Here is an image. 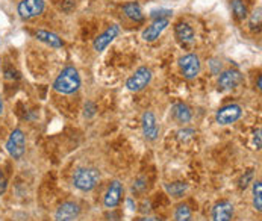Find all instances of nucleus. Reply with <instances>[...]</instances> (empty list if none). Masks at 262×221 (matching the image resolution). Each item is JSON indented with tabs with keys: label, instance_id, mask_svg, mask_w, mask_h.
Masks as SVG:
<instances>
[{
	"label": "nucleus",
	"instance_id": "f257e3e1",
	"mask_svg": "<svg viewBox=\"0 0 262 221\" xmlns=\"http://www.w3.org/2000/svg\"><path fill=\"white\" fill-rule=\"evenodd\" d=\"M79 88H80V76L79 72L72 65L62 69V72L53 80V90L59 94H66V96L75 94Z\"/></svg>",
	"mask_w": 262,
	"mask_h": 221
},
{
	"label": "nucleus",
	"instance_id": "f03ea898",
	"mask_svg": "<svg viewBox=\"0 0 262 221\" xmlns=\"http://www.w3.org/2000/svg\"><path fill=\"white\" fill-rule=\"evenodd\" d=\"M100 182V173L93 167H82L77 168L73 174V185L79 191H91Z\"/></svg>",
	"mask_w": 262,
	"mask_h": 221
},
{
	"label": "nucleus",
	"instance_id": "7ed1b4c3",
	"mask_svg": "<svg viewBox=\"0 0 262 221\" xmlns=\"http://www.w3.org/2000/svg\"><path fill=\"white\" fill-rule=\"evenodd\" d=\"M153 79V73L149 67H140L137 69L134 73L130 74L126 80V88L132 93H140L143 91L146 86H149V83Z\"/></svg>",
	"mask_w": 262,
	"mask_h": 221
},
{
	"label": "nucleus",
	"instance_id": "20e7f679",
	"mask_svg": "<svg viewBox=\"0 0 262 221\" xmlns=\"http://www.w3.org/2000/svg\"><path fill=\"white\" fill-rule=\"evenodd\" d=\"M178 65H179V70H181L182 76H184L187 80L195 79V77L200 74V70H202L200 58H199V55H195V53H187V55L181 56V58L178 59Z\"/></svg>",
	"mask_w": 262,
	"mask_h": 221
},
{
	"label": "nucleus",
	"instance_id": "39448f33",
	"mask_svg": "<svg viewBox=\"0 0 262 221\" xmlns=\"http://www.w3.org/2000/svg\"><path fill=\"white\" fill-rule=\"evenodd\" d=\"M46 9L44 0H21L17 6V14L21 20H31L41 15Z\"/></svg>",
	"mask_w": 262,
	"mask_h": 221
},
{
	"label": "nucleus",
	"instance_id": "423d86ee",
	"mask_svg": "<svg viewBox=\"0 0 262 221\" xmlns=\"http://www.w3.org/2000/svg\"><path fill=\"white\" fill-rule=\"evenodd\" d=\"M25 147H26V138L21 129H14L6 141V151L9 153L11 158L20 159L25 154Z\"/></svg>",
	"mask_w": 262,
	"mask_h": 221
},
{
	"label": "nucleus",
	"instance_id": "0eeeda50",
	"mask_svg": "<svg viewBox=\"0 0 262 221\" xmlns=\"http://www.w3.org/2000/svg\"><path fill=\"white\" fill-rule=\"evenodd\" d=\"M243 117V108L236 103H229L222 106L220 109L215 112V121L220 126H229L236 123Z\"/></svg>",
	"mask_w": 262,
	"mask_h": 221
},
{
	"label": "nucleus",
	"instance_id": "6e6552de",
	"mask_svg": "<svg viewBox=\"0 0 262 221\" xmlns=\"http://www.w3.org/2000/svg\"><path fill=\"white\" fill-rule=\"evenodd\" d=\"M141 127H143L144 138L147 141H155L159 137V124H158L155 112L146 110L143 114V117H141Z\"/></svg>",
	"mask_w": 262,
	"mask_h": 221
},
{
	"label": "nucleus",
	"instance_id": "1a4fd4ad",
	"mask_svg": "<svg viewBox=\"0 0 262 221\" xmlns=\"http://www.w3.org/2000/svg\"><path fill=\"white\" fill-rule=\"evenodd\" d=\"M118 35H120V26L118 25H111L108 29H105L100 35L96 37V39L93 41V49L97 53L103 52Z\"/></svg>",
	"mask_w": 262,
	"mask_h": 221
},
{
	"label": "nucleus",
	"instance_id": "9d476101",
	"mask_svg": "<svg viewBox=\"0 0 262 221\" xmlns=\"http://www.w3.org/2000/svg\"><path fill=\"white\" fill-rule=\"evenodd\" d=\"M168 25H170V20H168V18H158V20H155L151 25H149V26L141 32L143 41H146V42H153V41H156L158 38L162 35V32L168 28Z\"/></svg>",
	"mask_w": 262,
	"mask_h": 221
},
{
	"label": "nucleus",
	"instance_id": "9b49d317",
	"mask_svg": "<svg viewBox=\"0 0 262 221\" xmlns=\"http://www.w3.org/2000/svg\"><path fill=\"white\" fill-rule=\"evenodd\" d=\"M80 212L79 205L75 202H64L58 206L55 212V221H73Z\"/></svg>",
	"mask_w": 262,
	"mask_h": 221
},
{
	"label": "nucleus",
	"instance_id": "f8f14e48",
	"mask_svg": "<svg viewBox=\"0 0 262 221\" xmlns=\"http://www.w3.org/2000/svg\"><path fill=\"white\" fill-rule=\"evenodd\" d=\"M243 80V74L239 73L238 70H225L223 73H220L219 76V88L223 91H229L236 88Z\"/></svg>",
	"mask_w": 262,
	"mask_h": 221
},
{
	"label": "nucleus",
	"instance_id": "ddd939ff",
	"mask_svg": "<svg viewBox=\"0 0 262 221\" xmlns=\"http://www.w3.org/2000/svg\"><path fill=\"white\" fill-rule=\"evenodd\" d=\"M121 194H123V185L120 181H113L110 186H108V189H106V192H105V197H103V205L106 206V208H115L118 203H120V200H121Z\"/></svg>",
	"mask_w": 262,
	"mask_h": 221
},
{
	"label": "nucleus",
	"instance_id": "4468645a",
	"mask_svg": "<svg viewBox=\"0 0 262 221\" xmlns=\"http://www.w3.org/2000/svg\"><path fill=\"white\" fill-rule=\"evenodd\" d=\"M233 205L229 200H222L212 208V221H232Z\"/></svg>",
	"mask_w": 262,
	"mask_h": 221
},
{
	"label": "nucleus",
	"instance_id": "2eb2a0df",
	"mask_svg": "<svg viewBox=\"0 0 262 221\" xmlns=\"http://www.w3.org/2000/svg\"><path fill=\"white\" fill-rule=\"evenodd\" d=\"M35 38H37L38 41H41L42 44L52 47V49H61V47H64L62 38L59 37L58 34H55V32H50V31L38 29V31H35Z\"/></svg>",
	"mask_w": 262,
	"mask_h": 221
},
{
	"label": "nucleus",
	"instance_id": "dca6fc26",
	"mask_svg": "<svg viewBox=\"0 0 262 221\" xmlns=\"http://www.w3.org/2000/svg\"><path fill=\"white\" fill-rule=\"evenodd\" d=\"M174 35L178 38V41L182 42V44H191L195 39L194 29L188 23H185V21L176 23V26H174Z\"/></svg>",
	"mask_w": 262,
	"mask_h": 221
},
{
	"label": "nucleus",
	"instance_id": "f3484780",
	"mask_svg": "<svg viewBox=\"0 0 262 221\" xmlns=\"http://www.w3.org/2000/svg\"><path fill=\"white\" fill-rule=\"evenodd\" d=\"M171 115H173L174 121L179 123V124H187V123L191 121V118H192V112L189 109V106L185 105V103H181V102L173 105Z\"/></svg>",
	"mask_w": 262,
	"mask_h": 221
},
{
	"label": "nucleus",
	"instance_id": "a211bd4d",
	"mask_svg": "<svg viewBox=\"0 0 262 221\" xmlns=\"http://www.w3.org/2000/svg\"><path fill=\"white\" fill-rule=\"evenodd\" d=\"M123 12H124V15H126L129 20H132V21L140 23V21L144 20L143 9H141L140 3H137V2H127V3H124V5H123Z\"/></svg>",
	"mask_w": 262,
	"mask_h": 221
},
{
	"label": "nucleus",
	"instance_id": "6ab92c4d",
	"mask_svg": "<svg viewBox=\"0 0 262 221\" xmlns=\"http://www.w3.org/2000/svg\"><path fill=\"white\" fill-rule=\"evenodd\" d=\"M188 189L187 182H173V184L165 185V191L168 192V195L174 197V198H179L185 194V191Z\"/></svg>",
	"mask_w": 262,
	"mask_h": 221
},
{
	"label": "nucleus",
	"instance_id": "aec40b11",
	"mask_svg": "<svg viewBox=\"0 0 262 221\" xmlns=\"http://www.w3.org/2000/svg\"><path fill=\"white\" fill-rule=\"evenodd\" d=\"M253 188H252V200H253V208L261 212L262 211V184L261 181H255L252 182Z\"/></svg>",
	"mask_w": 262,
	"mask_h": 221
},
{
	"label": "nucleus",
	"instance_id": "412c9836",
	"mask_svg": "<svg viewBox=\"0 0 262 221\" xmlns=\"http://www.w3.org/2000/svg\"><path fill=\"white\" fill-rule=\"evenodd\" d=\"M230 6H232V11H233L235 17H236L238 20L247 18V15H249V14H247V8H246V5H244L241 0H232Z\"/></svg>",
	"mask_w": 262,
	"mask_h": 221
},
{
	"label": "nucleus",
	"instance_id": "4be33fe9",
	"mask_svg": "<svg viewBox=\"0 0 262 221\" xmlns=\"http://www.w3.org/2000/svg\"><path fill=\"white\" fill-rule=\"evenodd\" d=\"M191 209L187 205H179L174 211V221H191Z\"/></svg>",
	"mask_w": 262,
	"mask_h": 221
},
{
	"label": "nucleus",
	"instance_id": "5701e85b",
	"mask_svg": "<svg viewBox=\"0 0 262 221\" xmlns=\"http://www.w3.org/2000/svg\"><path fill=\"white\" fill-rule=\"evenodd\" d=\"M170 15H173V11L171 9H153L151 12H150V17L151 18H155V20H158V18H168Z\"/></svg>",
	"mask_w": 262,
	"mask_h": 221
},
{
	"label": "nucleus",
	"instance_id": "b1692460",
	"mask_svg": "<svg viewBox=\"0 0 262 221\" xmlns=\"http://www.w3.org/2000/svg\"><path fill=\"white\" fill-rule=\"evenodd\" d=\"M194 134H195L194 129H182V130L178 132V138H179L181 141H187V140L194 137Z\"/></svg>",
	"mask_w": 262,
	"mask_h": 221
},
{
	"label": "nucleus",
	"instance_id": "393cba45",
	"mask_svg": "<svg viewBox=\"0 0 262 221\" xmlns=\"http://www.w3.org/2000/svg\"><path fill=\"white\" fill-rule=\"evenodd\" d=\"M253 179V170H249L247 173H246V176H243L241 178V181H239V188L241 189H246L247 186H249V182Z\"/></svg>",
	"mask_w": 262,
	"mask_h": 221
},
{
	"label": "nucleus",
	"instance_id": "a878e982",
	"mask_svg": "<svg viewBox=\"0 0 262 221\" xmlns=\"http://www.w3.org/2000/svg\"><path fill=\"white\" fill-rule=\"evenodd\" d=\"M255 23H256V26H259V25H261V8H258V9L253 12V15H252L250 26L253 28V26H255Z\"/></svg>",
	"mask_w": 262,
	"mask_h": 221
},
{
	"label": "nucleus",
	"instance_id": "bb28decb",
	"mask_svg": "<svg viewBox=\"0 0 262 221\" xmlns=\"http://www.w3.org/2000/svg\"><path fill=\"white\" fill-rule=\"evenodd\" d=\"M6 188H8V181H6V178L0 173V194H3V192L6 191Z\"/></svg>",
	"mask_w": 262,
	"mask_h": 221
},
{
	"label": "nucleus",
	"instance_id": "cd10ccee",
	"mask_svg": "<svg viewBox=\"0 0 262 221\" xmlns=\"http://www.w3.org/2000/svg\"><path fill=\"white\" fill-rule=\"evenodd\" d=\"M253 140H255V146H256V148H261V129H258V130L255 132Z\"/></svg>",
	"mask_w": 262,
	"mask_h": 221
},
{
	"label": "nucleus",
	"instance_id": "c85d7f7f",
	"mask_svg": "<svg viewBox=\"0 0 262 221\" xmlns=\"http://www.w3.org/2000/svg\"><path fill=\"white\" fill-rule=\"evenodd\" d=\"M137 221H161L159 218H156V217H144V218H140V220Z\"/></svg>",
	"mask_w": 262,
	"mask_h": 221
},
{
	"label": "nucleus",
	"instance_id": "c756f323",
	"mask_svg": "<svg viewBox=\"0 0 262 221\" xmlns=\"http://www.w3.org/2000/svg\"><path fill=\"white\" fill-rule=\"evenodd\" d=\"M3 109H5V105H3V99L0 97V115L3 114Z\"/></svg>",
	"mask_w": 262,
	"mask_h": 221
}]
</instances>
